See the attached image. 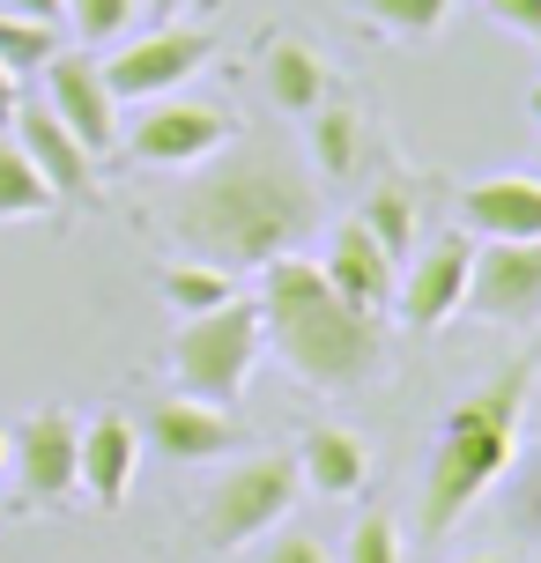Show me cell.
<instances>
[{"label":"cell","mask_w":541,"mask_h":563,"mask_svg":"<svg viewBox=\"0 0 541 563\" xmlns=\"http://www.w3.org/2000/svg\"><path fill=\"white\" fill-rule=\"evenodd\" d=\"M356 8L394 37H438L445 15H453V0H356Z\"/></svg>","instance_id":"obj_24"},{"label":"cell","mask_w":541,"mask_h":563,"mask_svg":"<svg viewBox=\"0 0 541 563\" xmlns=\"http://www.w3.org/2000/svg\"><path fill=\"white\" fill-rule=\"evenodd\" d=\"M489 327H534L541 319V238H489L467 260V305Z\"/></svg>","instance_id":"obj_8"},{"label":"cell","mask_w":541,"mask_h":563,"mask_svg":"<svg viewBox=\"0 0 541 563\" xmlns=\"http://www.w3.org/2000/svg\"><path fill=\"white\" fill-rule=\"evenodd\" d=\"M260 82H267V97H275V112L305 119L319 97H327V59H319L305 37L275 30V37L260 45Z\"/></svg>","instance_id":"obj_17"},{"label":"cell","mask_w":541,"mask_h":563,"mask_svg":"<svg viewBox=\"0 0 541 563\" xmlns=\"http://www.w3.org/2000/svg\"><path fill=\"white\" fill-rule=\"evenodd\" d=\"M142 430H148V445L164 452V460H178V467H200V460H223V452L245 445L238 416H230V408H216V400H194V394L148 400Z\"/></svg>","instance_id":"obj_11"},{"label":"cell","mask_w":541,"mask_h":563,"mask_svg":"<svg viewBox=\"0 0 541 563\" xmlns=\"http://www.w3.org/2000/svg\"><path fill=\"white\" fill-rule=\"evenodd\" d=\"M134 467H142V430L126 416H104L82 422V452H75V489H82L89 505L119 511L126 497H134Z\"/></svg>","instance_id":"obj_13"},{"label":"cell","mask_w":541,"mask_h":563,"mask_svg":"<svg viewBox=\"0 0 541 563\" xmlns=\"http://www.w3.org/2000/svg\"><path fill=\"white\" fill-rule=\"evenodd\" d=\"M260 349H267V334H260V305L253 297H230V305H216V311H194V319L178 327V341H172L178 394L230 408V400L253 386Z\"/></svg>","instance_id":"obj_5"},{"label":"cell","mask_w":541,"mask_h":563,"mask_svg":"<svg viewBox=\"0 0 541 563\" xmlns=\"http://www.w3.org/2000/svg\"><path fill=\"white\" fill-rule=\"evenodd\" d=\"M53 53H59V23H37V15L0 8V67L8 75H37Z\"/></svg>","instance_id":"obj_23"},{"label":"cell","mask_w":541,"mask_h":563,"mask_svg":"<svg viewBox=\"0 0 541 563\" xmlns=\"http://www.w3.org/2000/svg\"><path fill=\"white\" fill-rule=\"evenodd\" d=\"M534 563H541V556H534Z\"/></svg>","instance_id":"obj_35"},{"label":"cell","mask_w":541,"mask_h":563,"mask_svg":"<svg viewBox=\"0 0 541 563\" xmlns=\"http://www.w3.org/2000/svg\"><path fill=\"white\" fill-rule=\"evenodd\" d=\"M0 8H15V15H37V23H59V8H67V0H0Z\"/></svg>","instance_id":"obj_29"},{"label":"cell","mask_w":541,"mask_h":563,"mask_svg":"<svg viewBox=\"0 0 541 563\" xmlns=\"http://www.w3.org/2000/svg\"><path fill=\"white\" fill-rule=\"evenodd\" d=\"M342 563H400V527L386 511H364L356 527H349V556Z\"/></svg>","instance_id":"obj_26"},{"label":"cell","mask_w":541,"mask_h":563,"mask_svg":"<svg viewBox=\"0 0 541 563\" xmlns=\"http://www.w3.org/2000/svg\"><path fill=\"white\" fill-rule=\"evenodd\" d=\"M460 563H512V556H460Z\"/></svg>","instance_id":"obj_33"},{"label":"cell","mask_w":541,"mask_h":563,"mask_svg":"<svg viewBox=\"0 0 541 563\" xmlns=\"http://www.w3.org/2000/svg\"><path fill=\"white\" fill-rule=\"evenodd\" d=\"M53 200L59 194L37 178V164L23 156V141L0 126V223H30V216H45Z\"/></svg>","instance_id":"obj_21"},{"label":"cell","mask_w":541,"mask_h":563,"mask_svg":"<svg viewBox=\"0 0 541 563\" xmlns=\"http://www.w3.org/2000/svg\"><path fill=\"white\" fill-rule=\"evenodd\" d=\"M164 297L194 319V311L230 305L238 289H230V267H216V260H172V267H164Z\"/></svg>","instance_id":"obj_22"},{"label":"cell","mask_w":541,"mask_h":563,"mask_svg":"<svg viewBox=\"0 0 541 563\" xmlns=\"http://www.w3.org/2000/svg\"><path fill=\"white\" fill-rule=\"evenodd\" d=\"M527 394H534V364L519 356V364H505L497 378H483L475 394H460L453 408H445V430H438V445H430L423 505H416V527H423V534H453L460 519L512 475Z\"/></svg>","instance_id":"obj_3"},{"label":"cell","mask_w":541,"mask_h":563,"mask_svg":"<svg viewBox=\"0 0 541 563\" xmlns=\"http://www.w3.org/2000/svg\"><path fill=\"white\" fill-rule=\"evenodd\" d=\"M59 15L75 23V37H82V45H112V37H126V30H134L142 0H67Z\"/></svg>","instance_id":"obj_25"},{"label":"cell","mask_w":541,"mask_h":563,"mask_svg":"<svg viewBox=\"0 0 541 563\" xmlns=\"http://www.w3.org/2000/svg\"><path fill=\"white\" fill-rule=\"evenodd\" d=\"M467 260H475L467 238H438L423 253H408V275L394 282V305L416 334H438L445 319H460V305H467Z\"/></svg>","instance_id":"obj_10"},{"label":"cell","mask_w":541,"mask_h":563,"mask_svg":"<svg viewBox=\"0 0 541 563\" xmlns=\"http://www.w3.org/2000/svg\"><path fill=\"white\" fill-rule=\"evenodd\" d=\"M200 178H186V194L172 200V230L194 245V260L216 267H267V260L297 253L319 230V194L312 178L289 164L275 141H245V148H216L208 164H194Z\"/></svg>","instance_id":"obj_1"},{"label":"cell","mask_w":541,"mask_h":563,"mask_svg":"<svg viewBox=\"0 0 541 563\" xmlns=\"http://www.w3.org/2000/svg\"><path fill=\"white\" fill-rule=\"evenodd\" d=\"M319 275L342 289L349 305H364V311H378L386 319V305H394V282H400V260L371 238L356 216L349 223H334V238H327V260H319Z\"/></svg>","instance_id":"obj_16"},{"label":"cell","mask_w":541,"mask_h":563,"mask_svg":"<svg viewBox=\"0 0 541 563\" xmlns=\"http://www.w3.org/2000/svg\"><path fill=\"white\" fill-rule=\"evenodd\" d=\"M297 467H305V482H312L319 497H356L371 482V452L356 430H342V422H312L305 430V445H297Z\"/></svg>","instance_id":"obj_18"},{"label":"cell","mask_w":541,"mask_h":563,"mask_svg":"<svg viewBox=\"0 0 541 563\" xmlns=\"http://www.w3.org/2000/svg\"><path fill=\"white\" fill-rule=\"evenodd\" d=\"M483 15H489V23H505V30H519V37H534V45H541V0H483Z\"/></svg>","instance_id":"obj_27"},{"label":"cell","mask_w":541,"mask_h":563,"mask_svg":"<svg viewBox=\"0 0 541 563\" xmlns=\"http://www.w3.org/2000/svg\"><path fill=\"white\" fill-rule=\"evenodd\" d=\"M305 119H312V164H319V178H364V164H371V126H364V112H356V104H327V97H319Z\"/></svg>","instance_id":"obj_19"},{"label":"cell","mask_w":541,"mask_h":563,"mask_svg":"<svg viewBox=\"0 0 541 563\" xmlns=\"http://www.w3.org/2000/svg\"><path fill=\"white\" fill-rule=\"evenodd\" d=\"M37 75H45V104H53V119L82 141L89 156H104V148L119 141V97H112V82H104V59L75 45V53H53Z\"/></svg>","instance_id":"obj_9"},{"label":"cell","mask_w":541,"mask_h":563,"mask_svg":"<svg viewBox=\"0 0 541 563\" xmlns=\"http://www.w3.org/2000/svg\"><path fill=\"white\" fill-rule=\"evenodd\" d=\"M75 452H82V422L67 408H37L15 430V467H23V489L37 505H59L75 497Z\"/></svg>","instance_id":"obj_14"},{"label":"cell","mask_w":541,"mask_h":563,"mask_svg":"<svg viewBox=\"0 0 541 563\" xmlns=\"http://www.w3.org/2000/svg\"><path fill=\"white\" fill-rule=\"evenodd\" d=\"M467 238H541V170H497L460 186Z\"/></svg>","instance_id":"obj_15"},{"label":"cell","mask_w":541,"mask_h":563,"mask_svg":"<svg viewBox=\"0 0 541 563\" xmlns=\"http://www.w3.org/2000/svg\"><path fill=\"white\" fill-rule=\"evenodd\" d=\"M260 563H334V556L319 549V534H275L260 549Z\"/></svg>","instance_id":"obj_28"},{"label":"cell","mask_w":541,"mask_h":563,"mask_svg":"<svg viewBox=\"0 0 541 563\" xmlns=\"http://www.w3.org/2000/svg\"><path fill=\"white\" fill-rule=\"evenodd\" d=\"M8 134L23 141V156L37 164V178H45L59 200H89L97 194V156L53 119V104H15V112H8Z\"/></svg>","instance_id":"obj_12"},{"label":"cell","mask_w":541,"mask_h":563,"mask_svg":"<svg viewBox=\"0 0 541 563\" xmlns=\"http://www.w3.org/2000/svg\"><path fill=\"white\" fill-rule=\"evenodd\" d=\"M126 156L134 164H148V170H194V164H208L216 148H230L238 141V119L223 112V104H208V97H148L142 104V119L126 126Z\"/></svg>","instance_id":"obj_6"},{"label":"cell","mask_w":541,"mask_h":563,"mask_svg":"<svg viewBox=\"0 0 541 563\" xmlns=\"http://www.w3.org/2000/svg\"><path fill=\"white\" fill-rule=\"evenodd\" d=\"M142 8H156V15H178V8H186V0H142Z\"/></svg>","instance_id":"obj_31"},{"label":"cell","mask_w":541,"mask_h":563,"mask_svg":"<svg viewBox=\"0 0 541 563\" xmlns=\"http://www.w3.org/2000/svg\"><path fill=\"white\" fill-rule=\"evenodd\" d=\"M216 59V37L194 23H156L142 30L134 45H119L104 59V82H112L119 104H148V97H172L178 82H194L200 67Z\"/></svg>","instance_id":"obj_7"},{"label":"cell","mask_w":541,"mask_h":563,"mask_svg":"<svg viewBox=\"0 0 541 563\" xmlns=\"http://www.w3.org/2000/svg\"><path fill=\"white\" fill-rule=\"evenodd\" d=\"M15 104H23V97H15V75L0 67V126H8V112H15Z\"/></svg>","instance_id":"obj_30"},{"label":"cell","mask_w":541,"mask_h":563,"mask_svg":"<svg viewBox=\"0 0 541 563\" xmlns=\"http://www.w3.org/2000/svg\"><path fill=\"white\" fill-rule=\"evenodd\" d=\"M0 460H8V438H0Z\"/></svg>","instance_id":"obj_34"},{"label":"cell","mask_w":541,"mask_h":563,"mask_svg":"<svg viewBox=\"0 0 541 563\" xmlns=\"http://www.w3.org/2000/svg\"><path fill=\"white\" fill-rule=\"evenodd\" d=\"M305 497V467L297 452H245L230 475H216L200 489V541L208 549H245V541L275 534Z\"/></svg>","instance_id":"obj_4"},{"label":"cell","mask_w":541,"mask_h":563,"mask_svg":"<svg viewBox=\"0 0 541 563\" xmlns=\"http://www.w3.org/2000/svg\"><path fill=\"white\" fill-rule=\"evenodd\" d=\"M356 223H364L394 260L416 253V194H408V178H378L364 194V208H356Z\"/></svg>","instance_id":"obj_20"},{"label":"cell","mask_w":541,"mask_h":563,"mask_svg":"<svg viewBox=\"0 0 541 563\" xmlns=\"http://www.w3.org/2000/svg\"><path fill=\"white\" fill-rule=\"evenodd\" d=\"M253 305H260L267 356H283V371L312 394H364L386 371V319L349 305L342 289L319 275V260L305 253L267 260Z\"/></svg>","instance_id":"obj_2"},{"label":"cell","mask_w":541,"mask_h":563,"mask_svg":"<svg viewBox=\"0 0 541 563\" xmlns=\"http://www.w3.org/2000/svg\"><path fill=\"white\" fill-rule=\"evenodd\" d=\"M527 112H534V119H541V82H534V89H527Z\"/></svg>","instance_id":"obj_32"}]
</instances>
